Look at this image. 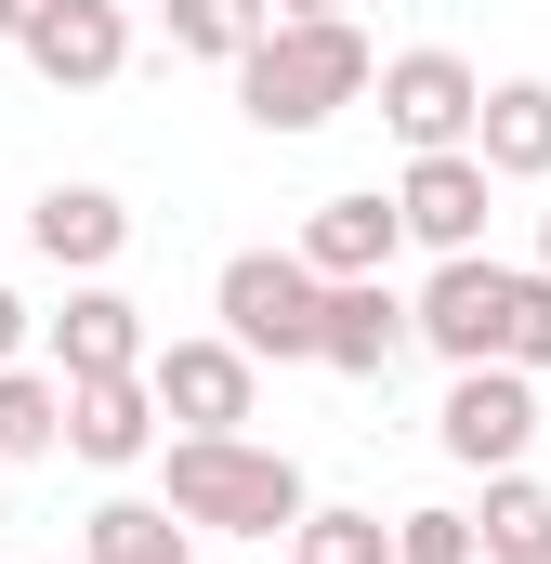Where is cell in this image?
<instances>
[{
    "mask_svg": "<svg viewBox=\"0 0 551 564\" xmlns=\"http://www.w3.org/2000/svg\"><path fill=\"white\" fill-rule=\"evenodd\" d=\"M368 26L355 13H263V40L237 53V106H250V132L276 144H302V132H328L355 93H368Z\"/></svg>",
    "mask_w": 551,
    "mask_h": 564,
    "instance_id": "6da1fadb",
    "label": "cell"
},
{
    "mask_svg": "<svg viewBox=\"0 0 551 564\" xmlns=\"http://www.w3.org/2000/svg\"><path fill=\"white\" fill-rule=\"evenodd\" d=\"M302 459L289 446H250V433H171V486L158 512H184L197 539H289L302 525Z\"/></svg>",
    "mask_w": 551,
    "mask_h": 564,
    "instance_id": "7a4b0ae2",
    "label": "cell"
},
{
    "mask_svg": "<svg viewBox=\"0 0 551 564\" xmlns=\"http://www.w3.org/2000/svg\"><path fill=\"white\" fill-rule=\"evenodd\" d=\"M315 289L328 276H302V250H237L224 276H210V315H224V341L250 355V368H315Z\"/></svg>",
    "mask_w": 551,
    "mask_h": 564,
    "instance_id": "3957f363",
    "label": "cell"
},
{
    "mask_svg": "<svg viewBox=\"0 0 551 564\" xmlns=\"http://www.w3.org/2000/svg\"><path fill=\"white\" fill-rule=\"evenodd\" d=\"M433 446H446L460 473H512V459L539 446V381H526V368H499V355H486V368H460V381H446V408H433Z\"/></svg>",
    "mask_w": 551,
    "mask_h": 564,
    "instance_id": "277c9868",
    "label": "cell"
},
{
    "mask_svg": "<svg viewBox=\"0 0 551 564\" xmlns=\"http://www.w3.org/2000/svg\"><path fill=\"white\" fill-rule=\"evenodd\" d=\"M368 93H381V132L408 144V158L473 144V106H486V79H473L446 40H420V53H395V66H368Z\"/></svg>",
    "mask_w": 551,
    "mask_h": 564,
    "instance_id": "5b68a950",
    "label": "cell"
},
{
    "mask_svg": "<svg viewBox=\"0 0 551 564\" xmlns=\"http://www.w3.org/2000/svg\"><path fill=\"white\" fill-rule=\"evenodd\" d=\"M144 394H158V421L184 433H237L250 421V394H263V368L210 328V341H144Z\"/></svg>",
    "mask_w": 551,
    "mask_h": 564,
    "instance_id": "8992f818",
    "label": "cell"
},
{
    "mask_svg": "<svg viewBox=\"0 0 551 564\" xmlns=\"http://www.w3.org/2000/svg\"><path fill=\"white\" fill-rule=\"evenodd\" d=\"M499 302H512V263L446 250V263H433V289L408 302V341H433L446 368H486V355H499Z\"/></svg>",
    "mask_w": 551,
    "mask_h": 564,
    "instance_id": "52a82bcc",
    "label": "cell"
},
{
    "mask_svg": "<svg viewBox=\"0 0 551 564\" xmlns=\"http://www.w3.org/2000/svg\"><path fill=\"white\" fill-rule=\"evenodd\" d=\"M486 158L473 144H433V158H408V184H395V237H420L433 263L446 250H486Z\"/></svg>",
    "mask_w": 551,
    "mask_h": 564,
    "instance_id": "ba28073f",
    "label": "cell"
},
{
    "mask_svg": "<svg viewBox=\"0 0 551 564\" xmlns=\"http://www.w3.org/2000/svg\"><path fill=\"white\" fill-rule=\"evenodd\" d=\"M395 355H408V302H395L381 276H328V289H315V368L395 381Z\"/></svg>",
    "mask_w": 551,
    "mask_h": 564,
    "instance_id": "9c48e42d",
    "label": "cell"
},
{
    "mask_svg": "<svg viewBox=\"0 0 551 564\" xmlns=\"http://www.w3.org/2000/svg\"><path fill=\"white\" fill-rule=\"evenodd\" d=\"M13 53H26L53 93H106V79L132 66V13H119V0H53V13L13 40Z\"/></svg>",
    "mask_w": 551,
    "mask_h": 564,
    "instance_id": "30bf717a",
    "label": "cell"
},
{
    "mask_svg": "<svg viewBox=\"0 0 551 564\" xmlns=\"http://www.w3.org/2000/svg\"><path fill=\"white\" fill-rule=\"evenodd\" d=\"M119 368H144V302L106 276L66 289V315H53V381H119Z\"/></svg>",
    "mask_w": 551,
    "mask_h": 564,
    "instance_id": "8fae6325",
    "label": "cell"
},
{
    "mask_svg": "<svg viewBox=\"0 0 551 564\" xmlns=\"http://www.w3.org/2000/svg\"><path fill=\"white\" fill-rule=\"evenodd\" d=\"M26 250H40L53 276H106V263L132 250V197H106V184H53V197L26 210Z\"/></svg>",
    "mask_w": 551,
    "mask_h": 564,
    "instance_id": "7c38bea8",
    "label": "cell"
},
{
    "mask_svg": "<svg viewBox=\"0 0 551 564\" xmlns=\"http://www.w3.org/2000/svg\"><path fill=\"white\" fill-rule=\"evenodd\" d=\"M66 459H93V473L158 459V394H144V368H119V381H66Z\"/></svg>",
    "mask_w": 551,
    "mask_h": 564,
    "instance_id": "4fadbf2b",
    "label": "cell"
},
{
    "mask_svg": "<svg viewBox=\"0 0 551 564\" xmlns=\"http://www.w3.org/2000/svg\"><path fill=\"white\" fill-rule=\"evenodd\" d=\"M473 158H486V184H551V79H486Z\"/></svg>",
    "mask_w": 551,
    "mask_h": 564,
    "instance_id": "5bb4252c",
    "label": "cell"
},
{
    "mask_svg": "<svg viewBox=\"0 0 551 564\" xmlns=\"http://www.w3.org/2000/svg\"><path fill=\"white\" fill-rule=\"evenodd\" d=\"M408 237H395V197H315L302 224V276H381Z\"/></svg>",
    "mask_w": 551,
    "mask_h": 564,
    "instance_id": "9a60e30c",
    "label": "cell"
},
{
    "mask_svg": "<svg viewBox=\"0 0 551 564\" xmlns=\"http://www.w3.org/2000/svg\"><path fill=\"white\" fill-rule=\"evenodd\" d=\"M551 552V486L512 459V473H486V512H473V564H539Z\"/></svg>",
    "mask_w": 551,
    "mask_h": 564,
    "instance_id": "2e32d148",
    "label": "cell"
},
{
    "mask_svg": "<svg viewBox=\"0 0 551 564\" xmlns=\"http://www.w3.org/2000/svg\"><path fill=\"white\" fill-rule=\"evenodd\" d=\"M93 564H197V525L158 499H106L93 512Z\"/></svg>",
    "mask_w": 551,
    "mask_h": 564,
    "instance_id": "e0dca14e",
    "label": "cell"
},
{
    "mask_svg": "<svg viewBox=\"0 0 551 564\" xmlns=\"http://www.w3.org/2000/svg\"><path fill=\"white\" fill-rule=\"evenodd\" d=\"M53 446H66V381L0 368V459H53Z\"/></svg>",
    "mask_w": 551,
    "mask_h": 564,
    "instance_id": "ac0fdd59",
    "label": "cell"
},
{
    "mask_svg": "<svg viewBox=\"0 0 551 564\" xmlns=\"http://www.w3.org/2000/svg\"><path fill=\"white\" fill-rule=\"evenodd\" d=\"M289 564H395V525H381V512H328V499H302Z\"/></svg>",
    "mask_w": 551,
    "mask_h": 564,
    "instance_id": "d6986e66",
    "label": "cell"
},
{
    "mask_svg": "<svg viewBox=\"0 0 551 564\" xmlns=\"http://www.w3.org/2000/svg\"><path fill=\"white\" fill-rule=\"evenodd\" d=\"M263 40V0H171V53H197V66H237Z\"/></svg>",
    "mask_w": 551,
    "mask_h": 564,
    "instance_id": "ffe728a7",
    "label": "cell"
},
{
    "mask_svg": "<svg viewBox=\"0 0 551 564\" xmlns=\"http://www.w3.org/2000/svg\"><path fill=\"white\" fill-rule=\"evenodd\" d=\"M499 368H526V381L551 368V276H512V302H499Z\"/></svg>",
    "mask_w": 551,
    "mask_h": 564,
    "instance_id": "44dd1931",
    "label": "cell"
},
{
    "mask_svg": "<svg viewBox=\"0 0 551 564\" xmlns=\"http://www.w3.org/2000/svg\"><path fill=\"white\" fill-rule=\"evenodd\" d=\"M395 564H473V512H446V499L395 512Z\"/></svg>",
    "mask_w": 551,
    "mask_h": 564,
    "instance_id": "7402d4cb",
    "label": "cell"
},
{
    "mask_svg": "<svg viewBox=\"0 0 551 564\" xmlns=\"http://www.w3.org/2000/svg\"><path fill=\"white\" fill-rule=\"evenodd\" d=\"M13 355H26V302L0 289V368H13Z\"/></svg>",
    "mask_w": 551,
    "mask_h": 564,
    "instance_id": "603a6c76",
    "label": "cell"
},
{
    "mask_svg": "<svg viewBox=\"0 0 551 564\" xmlns=\"http://www.w3.org/2000/svg\"><path fill=\"white\" fill-rule=\"evenodd\" d=\"M40 13H53V0H0V40H26V26H40Z\"/></svg>",
    "mask_w": 551,
    "mask_h": 564,
    "instance_id": "cb8c5ba5",
    "label": "cell"
},
{
    "mask_svg": "<svg viewBox=\"0 0 551 564\" xmlns=\"http://www.w3.org/2000/svg\"><path fill=\"white\" fill-rule=\"evenodd\" d=\"M263 13H342V0H263Z\"/></svg>",
    "mask_w": 551,
    "mask_h": 564,
    "instance_id": "d4e9b609",
    "label": "cell"
},
{
    "mask_svg": "<svg viewBox=\"0 0 551 564\" xmlns=\"http://www.w3.org/2000/svg\"><path fill=\"white\" fill-rule=\"evenodd\" d=\"M539 276H551V210H539Z\"/></svg>",
    "mask_w": 551,
    "mask_h": 564,
    "instance_id": "484cf974",
    "label": "cell"
},
{
    "mask_svg": "<svg viewBox=\"0 0 551 564\" xmlns=\"http://www.w3.org/2000/svg\"><path fill=\"white\" fill-rule=\"evenodd\" d=\"M0 473H13V459H0Z\"/></svg>",
    "mask_w": 551,
    "mask_h": 564,
    "instance_id": "4316f807",
    "label": "cell"
},
{
    "mask_svg": "<svg viewBox=\"0 0 551 564\" xmlns=\"http://www.w3.org/2000/svg\"><path fill=\"white\" fill-rule=\"evenodd\" d=\"M539 564H551V552H539Z\"/></svg>",
    "mask_w": 551,
    "mask_h": 564,
    "instance_id": "83f0119b",
    "label": "cell"
}]
</instances>
